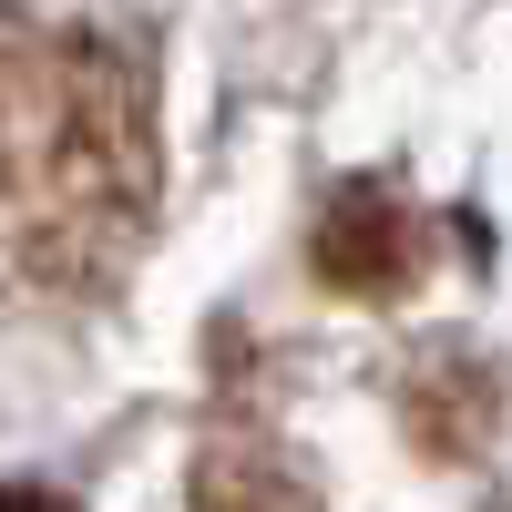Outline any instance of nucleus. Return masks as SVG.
Returning <instances> with one entry per match:
<instances>
[{
	"instance_id": "obj_1",
	"label": "nucleus",
	"mask_w": 512,
	"mask_h": 512,
	"mask_svg": "<svg viewBox=\"0 0 512 512\" xmlns=\"http://www.w3.org/2000/svg\"><path fill=\"white\" fill-rule=\"evenodd\" d=\"M164 195L144 82L93 31L0 21V287L93 297Z\"/></svg>"
},
{
	"instance_id": "obj_2",
	"label": "nucleus",
	"mask_w": 512,
	"mask_h": 512,
	"mask_svg": "<svg viewBox=\"0 0 512 512\" xmlns=\"http://www.w3.org/2000/svg\"><path fill=\"white\" fill-rule=\"evenodd\" d=\"M308 256H318V277L338 297H400L420 277V216H410L400 195H379V185H338L318 205Z\"/></svg>"
},
{
	"instance_id": "obj_3",
	"label": "nucleus",
	"mask_w": 512,
	"mask_h": 512,
	"mask_svg": "<svg viewBox=\"0 0 512 512\" xmlns=\"http://www.w3.org/2000/svg\"><path fill=\"white\" fill-rule=\"evenodd\" d=\"M195 512H308V492H297V472H287V461L277 451H216V461H205V482H195Z\"/></svg>"
},
{
	"instance_id": "obj_4",
	"label": "nucleus",
	"mask_w": 512,
	"mask_h": 512,
	"mask_svg": "<svg viewBox=\"0 0 512 512\" xmlns=\"http://www.w3.org/2000/svg\"><path fill=\"white\" fill-rule=\"evenodd\" d=\"M0 512H72V502L41 492V482H0Z\"/></svg>"
}]
</instances>
